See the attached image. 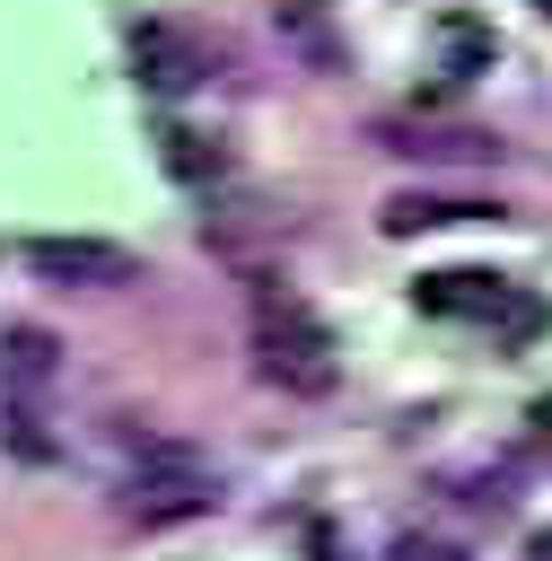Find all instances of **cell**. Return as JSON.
<instances>
[{"label": "cell", "instance_id": "1", "mask_svg": "<svg viewBox=\"0 0 552 561\" xmlns=\"http://www.w3.org/2000/svg\"><path fill=\"white\" fill-rule=\"evenodd\" d=\"M254 368L280 394H333L342 386V351L298 289H272V280L254 289Z\"/></svg>", "mask_w": 552, "mask_h": 561}, {"label": "cell", "instance_id": "2", "mask_svg": "<svg viewBox=\"0 0 552 561\" xmlns=\"http://www.w3.org/2000/svg\"><path fill=\"white\" fill-rule=\"evenodd\" d=\"M114 508L131 526H184V517H210L219 508V473L184 438H149L140 430V447H131V465L114 482Z\"/></svg>", "mask_w": 552, "mask_h": 561}, {"label": "cell", "instance_id": "3", "mask_svg": "<svg viewBox=\"0 0 552 561\" xmlns=\"http://www.w3.org/2000/svg\"><path fill=\"white\" fill-rule=\"evenodd\" d=\"M412 298H421V316H464V324H491L499 342H534V333L552 324V307L526 298V289L499 280V272H429Z\"/></svg>", "mask_w": 552, "mask_h": 561}, {"label": "cell", "instance_id": "4", "mask_svg": "<svg viewBox=\"0 0 552 561\" xmlns=\"http://www.w3.org/2000/svg\"><path fill=\"white\" fill-rule=\"evenodd\" d=\"M26 272L53 280V289H123V280H140L131 245H114V237H26Z\"/></svg>", "mask_w": 552, "mask_h": 561}, {"label": "cell", "instance_id": "5", "mask_svg": "<svg viewBox=\"0 0 552 561\" xmlns=\"http://www.w3.org/2000/svg\"><path fill=\"white\" fill-rule=\"evenodd\" d=\"M131 70H140V79H149L158 96H184V88H193V79L210 70V53H202V44L184 35V26H166V18H149V26L131 35Z\"/></svg>", "mask_w": 552, "mask_h": 561}, {"label": "cell", "instance_id": "6", "mask_svg": "<svg viewBox=\"0 0 552 561\" xmlns=\"http://www.w3.org/2000/svg\"><path fill=\"white\" fill-rule=\"evenodd\" d=\"M53 377H61V342L44 324H9L0 333V386L9 394H44Z\"/></svg>", "mask_w": 552, "mask_h": 561}, {"label": "cell", "instance_id": "7", "mask_svg": "<svg viewBox=\"0 0 552 561\" xmlns=\"http://www.w3.org/2000/svg\"><path fill=\"white\" fill-rule=\"evenodd\" d=\"M456 219H491V202H473V193H394L386 202V237H421V228H456Z\"/></svg>", "mask_w": 552, "mask_h": 561}, {"label": "cell", "instance_id": "8", "mask_svg": "<svg viewBox=\"0 0 552 561\" xmlns=\"http://www.w3.org/2000/svg\"><path fill=\"white\" fill-rule=\"evenodd\" d=\"M158 158H166V175H175V184H219V167H228V158H219L202 131H184V123H166V131H158Z\"/></svg>", "mask_w": 552, "mask_h": 561}, {"label": "cell", "instance_id": "9", "mask_svg": "<svg viewBox=\"0 0 552 561\" xmlns=\"http://www.w3.org/2000/svg\"><path fill=\"white\" fill-rule=\"evenodd\" d=\"M394 561H464V552H456V543H403Z\"/></svg>", "mask_w": 552, "mask_h": 561}, {"label": "cell", "instance_id": "10", "mask_svg": "<svg viewBox=\"0 0 552 561\" xmlns=\"http://www.w3.org/2000/svg\"><path fill=\"white\" fill-rule=\"evenodd\" d=\"M280 9H289V26H307V35H315V18H324V0H280Z\"/></svg>", "mask_w": 552, "mask_h": 561}, {"label": "cell", "instance_id": "11", "mask_svg": "<svg viewBox=\"0 0 552 561\" xmlns=\"http://www.w3.org/2000/svg\"><path fill=\"white\" fill-rule=\"evenodd\" d=\"M526 561H552V526H534V543H526Z\"/></svg>", "mask_w": 552, "mask_h": 561}, {"label": "cell", "instance_id": "12", "mask_svg": "<svg viewBox=\"0 0 552 561\" xmlns=\"http://www.w3.org/2000/svg\"><path fill=\"white\" fill-rule=\"evenodd\" d=\"M534 9H543V18H552V0H534Z\"/></svg>", "mask_w": 552, "mask_h": 561}, {"label": "cell", "instance_id": "13", "mask_svg": "<svg viewBox=\"0 0 552 561\" xmlns=\"http://www.w3.org/2000/svg\"><path fill=\"white\" fill-rule=\"evenodd\" d=\"M0 403H9V386H0Z\"/></svg>", "mask_w": 552, "mask_h": 561}]
</instances>
